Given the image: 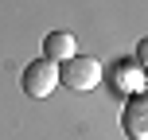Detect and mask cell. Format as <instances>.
<instances>
[{
    "label": "cell",
    "mask_w": 148,
    "mask_h": 140,
    "mask_svg": "<svg viewBox=\"0 0 148 140\" xmlns=\"http://www.w3.org/2000/svg\"><path fill=\"white\" fill-rule=\"evenodd\" d=\"M97 78H101V62L90 59V55H70V59L62 62V70H59V82L70 86V89H78V94L94 89Z\"/></svg>",
    "instance_id": "cell-1"
},
{
    "label": "cell",
    "mask_w": 148,
    "mask_h": 140,
    "mask_svg": "<svg viewBox=\"0 0 148 140\" xmlns=\"http://www.w3.org/2000/svg\"><path fill=\"white\" fill-rule=\"evenodd\" d=\"M55 86H59V66L55 62L35 59L23 70V94L27 97H47V94H55Z\"/></svg>",
    "instance_id": "cell-2"
},
{
    "label": "cell",
    "mask_w": 148,
    "mask_h": 140,
    "mask_svg": "<svg viewBox=\"0 0 148 140\" xmlns=\"http://www.w3.org/2000/svg\"><path fill=\"white\" fill-rule=\"evenodd\" d=\"M121 125H125V132L133 136V140H148V101H144V94H133V97H129Z\"/></svg>",
    "instance_id": "cell-3"
},
{
    "label": "cell",
    "mask_w": 148,
    "mask_h": 140,
    "mask_svg": "<svg viewBox=\"0 0 148 140\" xmlns=\"http://www.w3.org/2000/svg\"><path fill=\"white\" fill-rule=\"evenodd\" d=\"M43 55H47V62H66L70 55H78V43H74V35L70 31H51V35L43 39Z\"/></svg>",
    "instance_id": "cell-4"
},
{
    "label": "cell",
    "mask_w": 148,
    "mask_h": 140,
    "mask_svg": "<svg viewBox=\"0 0 148 140\" xmlns=\"http://www.w3.org/2000/svg\"><path fill=\"white\" fill-rule=\"evenodd\" d=\"M113 86L121 89V94H140L144 89V70L136 66H129V62H117V66H113Z\"/></svg>",
    "instance_id": "cell-5"
},
{
    "label": "cell",
    "mask_w": 148,
    "mask_h": 140,
    "mask_svg": "<svg viewBox=\"0 0 148 140\" xmlns=\"http://www.w3.org/2000/svg\"><path fill=\"white\" fill-rule=\"evenodd\" d=\"M144 62H148V43H140V47H136V66L144 70Z\"/></svg>",
    "instance_id": "cell-6"
}]
</instances>
